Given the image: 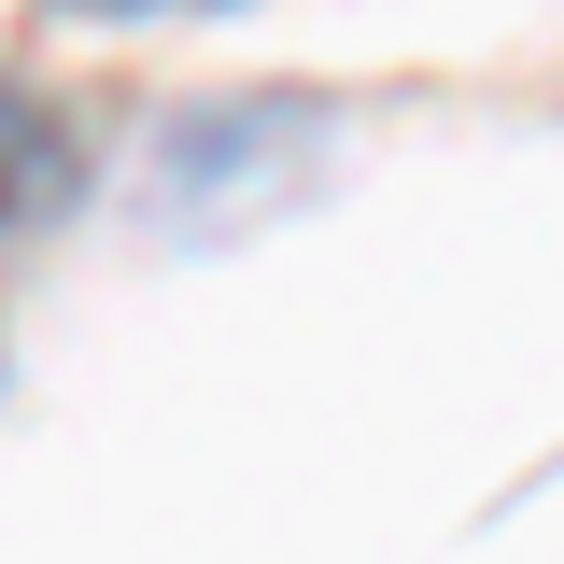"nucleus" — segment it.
Here are the masks:
<instances>
[{
    "label": "nucleus",
    "mask_w": 564,
    "mask_h": 564,
    "mask_svg": "<svg viewBox=\"0 0 564 564\" xmlns=\"http://www.w3.org/2000/svg\"><path fill=\"white\" fill-rule=\"evenodd\" d=\"M70 184H85L70 128L43 113V99H14V85H0V254H14V240H43V226L70 212Z\"/></svg>",
    "instance_id": "nucleus-1"
},
{
    "label": "nucleus",
    "mask_w": 564,
    "mask_h": 564,
    "mask_svg": "<svg viewBox=\"0 0 564 564\" xmlns=\"http://www.w3.org/2000/svg\"><path fill=\"white\" fill-rule=\"evenodd\" d=\"M85 14H198V0H85Z\"/></svg>",
    "instance_id": "nucleus-2"
}]
</instances>
